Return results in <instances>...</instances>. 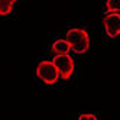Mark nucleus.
Wrapping results in <instances>:
<instances>
[{
	"instance_id": "obj_2",
	"label": "nucleus",
	"mask_w": 120,
	"mask_h": 120,
	"mask_svg": "<svg viewBox=\"0 0 120 120\" xmlns=\"http://www.w3.org/2000/svg\"><path fill=\"white\" fill-rule=\"evenodd\" d=\"M36 77L48 85H52L59 80V72L52 61H41L36 67Z\"/></svg>"
},
{
	"instance_id": "obj_1",
	"label": "nucleus",
	"mask_w": 120,
	"mask_h": 120,
	"mask_svg": "<svg viewBox=\"0 0 120 120\" xmlns=\"http://www.w3.org/2000/svg\"><path fill=\"white\" fill-rule=\"evenodd\" d=\"M65 39L70 44L71 51H74L75 54H85L90 48V36L85 29L72 28L67 32Z\"/></svg>"
},
{
	"instance_id": "obj_7",
	"label": "nucleus",
	"mask_w": 120,
	"mask_h": 120,
	"mask_svg": "<svg viewBox=\"0 0 120 120\" xmlns=\"http://www.w3.org/2000/svg\"><path fill=\"white\" fill-rule=\"evenodd\" d=\"M106 7L109 13H120V0H106Z\"/></svg>"
},
{
	"instance_id": "obj_8",
	"label": "nucleus",
	"mask_w": 120,
	"mask_h": 120,
	"mask_svg": "<svg viewBox=\"0 0 120 120\" xmlns=\"http://www.w3.org/2000/svg\"><path fill=\"white\" fill-rule=\"evenodd\" d=\"M78 120H97V116L93 113H82V114H80Z\"/></svg>"
},
{
	"instance_id": "obj_6",
	"label": "nucleus",
	"mask_w": 120,
	"mask_h": 120,
	"mask_svg": "<svg viewBox=\"0 0 120 120\" xmlns=\"http://www.w3.org/2000/svg\"><path fill=\"white\" fill-rule=\"evenodd\" d=\"M18 0H0V16H6L12 13L13 10V4Z\"/></svg>"
},
{
	"instance_id": "obj_5",
	"label": "nucleus",
	"mask_w": 120,
	"mask_h": 120,
	"mask_svg": "<svg viewBox=\"0 0 120 120\" xmlns=\"http://www.w3.org/2000/svg\"><path fill=\"white\" fill-rule=\"evenodd\" d=\"M51 49H52V52L55 55H64L71 51V46L67 42V39H56L52 44V46H51Z\"/></svg>"
},
{
	"instance_id": "obj_3",
	"label": "nucleus",
	"mask_w": 120,
	"mask_h": 120,
	"mask_svg": "<svg viewBox=\"0 0 120 120\" xmlns=\"http://www.w3.org/2000/svg\"><path fill=\"white\" fill-rule=\"evenodd\" d=\"M52 62L55 64L56 70L59 72V78L62 80H70L74 72V59L71 55L64 54V55H55Z\"/></svg>"
},
{
	"instance_id": "obj_4",
	"label": "nucleus",
	"mask_w": 120,
	"mask_h": 120,
	"mask_svg": "<svg viewBox=\"0 0 120 120\" xmlns=\"http://www.w3.org/2000/svg\"><path fill=\"white\" fill-rule=\"evenodd\" d=\"M103 26L109 38H117L120 35V13H107L103 18Z\"/></svg>"
}]
</instances>
